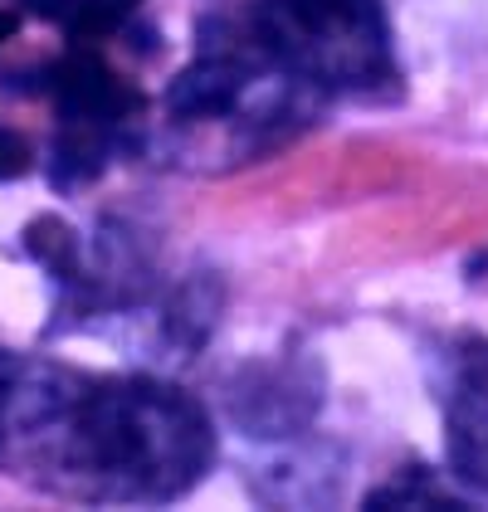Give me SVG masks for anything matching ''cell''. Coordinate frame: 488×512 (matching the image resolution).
Returning <instances> with one entry per match:
<instances>
[{
  "label": "cell",
  "mask_w": 488,
  "mask_h": 512,
  "mask_svg": "<svg viewBox=\"0 0 488 512\" xmlns=\"http://www.w3.org/2000/svg\"><path fill=\"white\" fill-rule=\"evenodd\" d=\"M215 459V425L196 395L157 376H98L15 352L0 386V473L30 488L157 508L186 498Z\"/></svg>",
  "instance_id": "obj_1"
},
{
  "label": "cell",
  "mask_w": 488,
  "mask_h": 512,
  "mask_svg": "<svg viewBox=\"0 0 488 512\" xmlns=\"http://www.w3.org/2000/svg\"><path fill=\"white\" fill-rule=\"evenodd\" d=\"M327 103L244 30L235 10L205 20L191 59L171 79L152 142L171 166L230 171L313 127Z\"/></svg>",
  "instance_id": "obj_2"
},
{
  "label": "cell",
  "mask_w": 488,
  "mask_h": 512,
  "mask_svg": "<svg viewBox=\"0 0 488 512\" xmlns=\"http://www.w3.org/2000/svg\"><path fill=\"white\" fill-rule=\"evenodd\" d=\"M235 15L323 103H376L401 93V64L381 0H244Z\"/></svg>",
  "instance_id": "obj_3"
},
{
  "label": "cell",
  "mask_w": 488,
  "mask_h": 512,
  "mask_svg": "<svg viewBox=\"0 0 488 512\" xmlns=\"http://www.w3.org/2000/svg\"><path fill=\"white\" fill-rule=\"evenodd\" d=\"M35 93L54 108L49 186L64 196L93 186L108 161L142 142V93L88 40H69V54L40 69Z\"/></svg>",
  "instance_id": "obj_4"
},
{
  "label": "cell",
  "mask_w": 488,
  "mask_h": 512,
  "mask_svg": "<svg viewBox=\"0 0 488 512\" xmlns=\"http://www.w3.org/2000/svg\"><path fill=\"white\" fill-rule=\"evenodd\" d=\"M435 395L449 478L488 493V337H454L435 352Z\"/></svg>",
  "instance_id": "obj_5"
},
{
  "label": "cell",
  "mask_w": 488,
  "mask_h": 512,
  "mask_svg": "<svg viewBox=\"0 0 488 512\" xmlns=\"http://www.w3.org/2000/svg\"><path fill=\"white\" fill-rule=\"evenodd\" d=\"M230 415L244 434H303L318 415V381H303L298 366H259L230 391Z\"/></svg>",
  "instance_id": "obj_6"
},
{
  "label": "cell",
  "mask_w": 488,
  "mask_h": 512,
  "mask_svg": "<svg viewBox=\"0 0 488 512\" xmlns=\"http://www.w3.org/2000/svg\"><path fill=\"white\" fill-rule=\"evenodd\" d=\"M142 0H10V10H35L40 20L59 25L69 40H108L137 15Z\"/></svg>",
  "instance_id": "obj_7"
},
{
  "label": "cell",
  "mask_w": 488,
  "mask_h": 512,
  "mask_svg": "<svg viewBox=\"0 0 488 512\" xmlns=\"http://www.w3.org/2000/svg\"><path fill=\"white\" fill-rule=\"evenodd\" d=\"M366 503H371V508H459L445 488H435V483L425 478V469L396 473V478H391L386 488H376Z\"/></svg>",
  "instance_id": "obj_8"
},
{
  "label": "cell",
  "mask_w": 488,
  "mask_h": 512,
  "mask_svg": "<svg viewBox=\"0 0 488 512\" xmlns=\"http://www.w3.org/2000/svg\"><path fill=\"white\" fill-rule=\"evenodd\" d=\"M30 171V142L10 127H0V181H15Z\"/></svg>",
  "instance_id": "obj_9"
},
{
  "label": "cell",
  "mask_w": 488,
  "mask_h": 512,
  "mask_svg": "<svg viewBox=\"0 0 488 512\" xmlns=\"http://www.w3.org/2000/svg\"><path fill=\"white\" fill-rule=\"evenodd\" d=\"M15 25H20V15H15L10 5H0V44L10 40V35H15Z\"/></svg>",
  "instance_id": "obj_10"
},
{
  "label": "cell",
  "mask_w": 488,
  "mask_h": 512,
  "mask_svg": "<svg viewBox=\"0 0 488 512\" xmlns=\"http://www.w3.org/2000/svg\"><path fill=\"white\" fill-rule=\"evenodd\" d=\"M10 356H15V352H5V347H0V386H5V371H10Z\"/></svg>",
  "instance_id": "obj_11"
}]
</instances>
